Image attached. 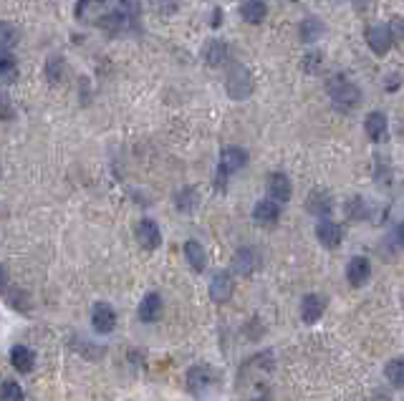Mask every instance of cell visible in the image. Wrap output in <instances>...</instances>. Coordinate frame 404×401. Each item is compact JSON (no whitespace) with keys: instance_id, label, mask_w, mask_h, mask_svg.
Here are the masks:
<instances>
[{"instance_id":"6da1fadb","label":"cell","mask_w":404,"mask_h":401,"mask_svg":"<svg viewBox=\"0 0 404 401\" xmlns=\"http://www.w3.org/2000/svg\"><path fill=\"white\" fill-rule=\"evenodd\" d=\"M329 94H331V101L334 106L341 111H349L354 109L356 104H359V88L354 86L352 81L346 79V76H334L329 84Z\"/></svg>"},{"instance_id":"7a4b0ae2","label":"cell","mask_w":404,"mask_h":401,"mask_svg":"<svg viewBox=\"0 0 404 401\" xmlns=\"http://www.w3.org/2000/svg\"><path fill=\"white\" fill-rule=\"evenodd\" d=\"M248 162V154L245 149H238V146H228L225 152L220 154V167H218V184L225 187V179H228L233 172H238L240 167H245Z\"/></svg>"},{"instance_id":"3957f363","label":"cell","mask_w":404,"mask_h":401,"mask_svg":"<svg viewBox=\"0 0 404 401\" xmlns=\"http://www.w3.org/2000/svg\"><path fill=\"white\" fill-rule=\"evenodd\" d=\"M228 94L233 99H248L253 94V76L245 66H233V71L228 73Z\"/></svg>"},{"instance_id":"277c9868","label":"cell","mask_w":404,"mask_h":401,"mask_svg":"<svg viewBox=\"0 0 404 401\" xmlns=\"http://www.w3.org/2000/svg\"><path fill=\"white\" fill-rule=\"evenodd\" d=\"M233 291H235L233 275H230L228 270H218L213 275V280H210V298H213L215 303H228Z\"/></svg>"},{"instance_id":"5b68a950","label":"cell","mask_w":404,"mask_h":401,"mask_svg":"<svg viewBox=\"0 0 404 401\" xmlns=\"http://www.w3.org/2000/svg\"><path fill=\"white\" fill-rule=\"evenodd\" d=\"M367 43H369V48L376 53V56H384V53L392 48V43H394V36H392L389 26H369L367 28Z\"/></svg>"},{"instance_id":"8992f818","label":"cell","mask_w":404,"mask_h":401,"mask_svg":"<svg viewBox=\"0 0 404 401\" xmlns=\"http://www.w3.org/2000/svg\"><path fill=\"white\" fill-rule=\"evenodd\" d=\"M184 381H187V391L200 396L202 391L210 389V384H213V371H210V366L207 364H198L187 371V379Z\"/></svg>"},{"instance_id":"52a82bcc","label":"cell","mask_w":404,"mask_h":401,"mask_svg":"<svg viewBox=\"0 0 404 401\" xmlns=\"http://www.w3.org/2000/svg\"><path fill=\"white\" fill-rule=\"evenodd\" d=\"M91 323H94L96 333H111L117 326V311L109 303H96L91 311Z\"/></svg>"},{"instance_id":"ba28073f","label":"cell","mask_w":404,"mask_h":401,"mask_svg":"<svg viewBox=\"0 0 404 401\" xmlns=\"http://www.w3.org/2000/svg\"><path fill=\"white\" fill-rule=\"evenodd\" d=\"M233 268H235L238 275L242 277H250L260 268V255H258L256 248H240L233 257Z\"/></svg>"},{"instance_id":"9c48e42d","label":"cell","mask_w":404,"mask_h":401,"mask_svg":"<svg viewBox=\"0 0 404 401\" xmlns=\"http://www.w3.org/2000/svg\"><path fill=\"white\" fill-rule=\"evenodd\" d=\"M137 240L144 250H157L162 245V233H160V225H157L155 219H140V225H137Z\"/></svg>"},{"instance_id":"30bf717a","label":"cell","mask_w":404,"mask_h":401,"mask_svg":"<svg viewBox=\"0 0 404 401\" xmlns=\"http://www.w3.org/2000/svg\"><path fill=\"white\" fill-rule=\"evenodd\" d=\"M316 237L323 248L334 250L341 245V240H344V230H341V225L331 222V219H321V222L316 225Z\"/></svg>"},{"instance_id":"8fae6325","label":"cell","mask_w":404,"mask_h":401,"mask_svg":"<svg viewBox=\"0 0 404 401\" xmlns=\"http://www.w3.org/2000/svg\"><path fill=\"white\" fill-rule=\"evenodd\" d=\"M369 277H372V263L367 257H352L346 265V280L354 288H361L364 283H369Z\"/></svg>"},{"instance_id":"7c38bea8","label":"cell","mask_w":404,"mask_h":401,"mask_svg":"<svg viewBox=\"0 0 404 401\" xmlns=\"http://www.w3.org/2000/svg\"><path fill=\"white\" fill-rule=\"evenodd\" d=\"M323 311H326V300L321 298V295H316V293H309V295H303L301 300V318L303 323H316L318 318L323 315Z\"/></svg>"},{"instance_id":"4fadbf2b","label":"cell","mask_w":404,"mask_h":401,"mask_svg":"<svg viewBox=\"0 0 404 401\" xmlns=\"http://www.w3.org/2000/svg\"><path fill=\"white\" fill-rule=\"evenodd\" d=\"M268 195H271L276 202H288L291 195H294V187H291V179L280 172H273L271 179H268Z\"/></svg>"},{"instance_id":"5bb4252c","label":"cell","mask_w":404,"mask_h":401,"mask_svg":"<svg viewBox=\"0 0 404 401\" xmlns=\"http://www.w3.org/2000/svg\"><path fill=\"white\" fill-rule=\"evenodd\" d=\"M10 364L18 373H28L33 371V366H36V353L28 349V346H13L10 349Z\"/></svg>"},{"instance_id":"9a60e30c","label":"cell","mask_w":404,"mask_h":401,"mask_svg":"<svg viewBox=\"0 0 404 401\" xmlns=\"http://www.w3.org/2000/svg\"><path fill=\"white\" fill-rule=\"evenodd\" d=\"M160 313H162L160 293H147V295L142 298V303H140V311H137L140 321L142 323H155L157 318H160Z\"/></svg>"},{"instance_id":"2e32d148","label":"cell","mask_w":404,"mask_h":401,"mask_svg":"<svg viewBox=\"0 0 404 401\" xmlns=\"http://www.w3.org/2000/svg\"><path fill=\"white\" fill-rule=\"evenodd\" d=\"M306 210L311 215H316V217H329L331 210H334V202H331V195L321 190H314L309 195V202H306Z\"/></svg>"},{"instance_id":"e0dca14e","label":"cell","mask_w":404,"mask_h":401,"mask_svg":"<svg viewBox=\"0 0 404 401\" xmlns=\"http://www.w3.org/2000/svg\"><path fill=\"white\" fill-rule=\"evenodd\" d=\"M280 210L276 199H260V202L253 207V219H256L258 225H273L276 219H278Z\"/></svg>"},{"instance_id":"ac0fdd59","label":"cell","mask_w":404,"mask_h":401,"mask_svg":"<svg viewBox=\"0 0 404 401\" xmlns=\"http://www.w3.org/2000/svg\"><path fill=\"white\" fill-rule=\"evenodd\" d=\"M184 257H187V263L195 273H202L207 268V255H205V248L200 245L198 240H187L184 242Z\"/></svg>"},{"instance_id":"d6986e66","label":"cell","mask_w":404,"mask_h":401,"mask_svg":"<svg viewBox=\"0 0 404 401\" xmlns=\"http://www.w3.org/2000/svg\"><path fill=\"white\" fill-rule=\"evenodd\" d=\"M364 129H367L372 141H382L387 137V117H384L382 111H372L367 121H364Z\"/></svg>"},{"instance_id":"ffe728a7","label":"cell","mask_w":404,"mask_h":401,"mask_svg":"<svg viewBox=\"0 0 404 401\" xmlns=\"http://www.w3.org/2000/svg\"><path fill=\"white\" fill-rule=\"evenodd\" d=\"M240 13H242V21L245 23L258 26V23L265 18V13H268V6H265L263 0H245L240 8Z\"/></svg>"},{"instance_id":"44dd1931","label":"cell","mask_w":404,"mask_h":401,"mask_svg":"<svg viewBox=\"0 0 404 401\" xmlns=\"http://www.w3.org/2000/svg\"><path fill=\"white\" fill-rule=\"evenodd\" d=\"M175 204H177V210L180 212H195V207L200 204V195L195 187H184V190L177 192V197H175Z\"/></svg>"},{"instance_id":"7402d4cb","label":"cell","mask_w":404,"mask_h":401,"mask_svg":"<svg viewBox=\"0 0 404 401\" xmlns=\"http://www.w3.org/2000/svg\"><path fill=\"white\" fill-rule=\"evenodd\" d=\"M384 376L394 389H404V358H392L389 364L384 366Z\"/></svg>"},{"instance_id":"603a6c76","label":"cell","mask_w":404,"mask_h":401,"mask_svg":"<svg viewBox=\"0 0 404 401\" xmlns=\"http://www.w3.org/2000/svg\"><path fill=\"white\" fill-rule=\"evenodd\" d=\"M321 33H323V23L318 18H306L301 23V28H298V38H301L303 43H314Z\"/></svg>"},{"instance_id":"cb8c5ba5","label":"cell","mask_w":404,"mask_h":401,"mask_svg":"<svg viewBox=\"0 0 404 401\" xmlns=\"http://www.w3.org/2000/svg\"><path fill=\"white\" fill-rule=\"evenodd\" d=\"M205 59L210 66H220V63H225V59H228V46L222 43V41H210L205 48Z\"/></svg>"},{"instance_id":"d4e9b609","label":"cell","mask_w":404,"mask_h":401,"mask_svg":"<svg viewBox=\"0 0 404 401\" xmlns=\"http://www.w3.org/2000/svg\"><path fill=\"white\" fill-rule=\"evenodd\" d=\"M3 401H26V391L18 381L6 379L3 381Z\"/></svg>"},{"instance_id":"484cf974","label":"cell","mask_w":404,"mask_h":401,"mask_svg":"<svg viewBox=\"0 0 404 401\" xmlns=\"http://www.w3.org/2000/svg\"><path fill=\"white\" fill-rule=\"evenodd\" d=\"M64 61L59 59V56H51V59H48V81H51V84H59L61 79H64Z\"/></svg>"},{"instance_id":"4316f807","label":"cell","mask_w":404,"mask_h":401,"mask_svg":"<svg viewBox=\"0 0 404 401\" xmlns=\"http://www.w3.org/2000/svg\"><path fill=\"white\" fill-rule=\"evenodd\" d=\"M13 71H15V61H13V56H10V51H6V48H3V56H0V73H3V79L10 81Z\"/></svg>"},{"instance_id":"83f0119b","label":"cell","mask_w":404,"mask_h":401,"mask_svg":"<svg viewBox=\"0 0 404 401\" xmlns=\"http://www.w3.org/2000/svg\"><path fill=\"white\" fill-rule=\"evenodd\" d=\"M0 41H3V48H10V46L18 41V28H13L10 23H3V33H0Z\"/></svg>"},{"instance_id":"f1b7e54d","label":"cell","mask_w":404,"mask_h":401,"mask_svg":"<svg viewBox=\"0 0 404 401\" xmlns=\"http://www.w3.org/2000/svg\"><path fill=\"white\" fill-rule=\"evenodd\" d=\"M364 210H367V204H364V199H361V197H354L352 202L346 204V212H349V217H352V219H361V217H364Z\"/></svg>"},{"instance_id":"f546056e","label":"cell","mask_w":404,"mask_h":401,"mask_svg":"<svg viewBox=\"0 0 404 401\" xmlns=\"http://www.w3.org/2000/svg\"><path fill=\"white\" fill-rule=\"evenodd\" d=\"M152 6L162 13H175L177 6H180V0H152Z\"/></svg>"},{"instance_id":"4dcf8cb0","label":"cell","mask_w":404,"mask_h":401,"mask_svg":"<svg viewBox=\"0 0 404 401\" xmlns=\"http://www.w3.org/2000/svg\"><path fill=\"white\" fill-rule=\"evenodd\" d=\"M321 63H323V56H321V53H311L309 59H306V71H309V73H316Z\"/></svg>"},{"instance_id":"1f68e13d","label":"cell","mask_w":404,"mask_h":401,"mask_svg":"<svg viewBox=\"0 0 404 401\" xmlns=\"http://www.w3.org/2000/svg\"><path fill=\"white\" fill-rule=\"evenodd\" d=\"M389 30L394 38H404V18H394V21L389 23Z\"/></svg>"},{"instance_id":"d6a6232c","label":"cell","mask_w":404,"mask_h":401,"mask_svg":"<svg viewBox=\"0 0 404 401\" xmlns=\"http://www.w3.org/2000/svg\"><path fill=\"white\" fill-rule=\"evenodd\" d=\"M394 237H397V242L404 248V222H399L397 230H394Z\"/></svg>"},{"instance_id":"836d02e7","label":"cell","mask_w":404,"mask_h":401,"mask_svg":"<svg viewBox=\"0 0 404 401\" xmlns=\"http://www.w3.org/2000/svg\"><path fill=\"white\" fill-rule=\"evenodd\" d=\"M218 23H222V10H215V18H213V26H218Z\"/></svg>"},{"instance_id":"e575fe53","label":"cell","mask_w":404,"mask_h":401,"mask_svg":"<svg viewBox=\"0 0 404 401\" xmlns=\"http://www.w3.org/2000/svg\"><path fill=\"white\" fill-rule=\"evenodd\" d=\"M256 401H268V399H256Z\"/></svg>"}]
</instances>
